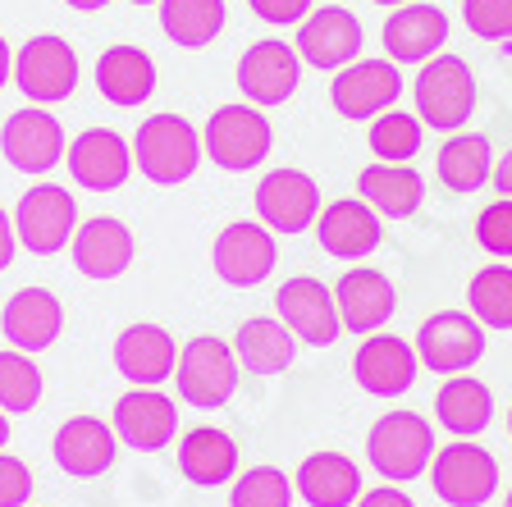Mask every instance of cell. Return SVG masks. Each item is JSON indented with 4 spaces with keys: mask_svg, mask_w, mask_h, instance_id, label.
I'll return each instance as SVG.
<instances>
[{
    "mask_svg": "<svg viewBox=\"0 0 512 507\" xmlns=\"http://www.w3.org/2000/svg\"><path fill=\"white\" fill-rule=\"evenodd\" d=\"M238 439L234 434L215 430V425H197V430L183 434L179 444V471L188 485L197 489H220V485H234L238 480Z\"/></svg>",
    "mask_w": 512,
    "mask_h": 507,
    "instance_id": "27",
    "label": "cell"
},
{
    "mask_svg": "<svg viewBox=\"0 0 512 507\" xmlns=\"http://www.w3.org/2000/svg\"><path fill=\"white\" fill-rule=\"evenodd\" d=\"M357 197L371 206L380 220H412L426 206V183L412 165H380L357 174Z\"/></svg>",
    "mask_w": 512,
    "mask_h": 507,
    "instance_id": "29",
    "label": "cell"
},
{
    "mask_svg": "<svg viewBox=\"0 0 512 507\" xmlns=\"http://www.w3.org/2000/svg\"><path fill=\"white\" fill-rule=\"evenodd\" d=\"M357 507H416V503L398 485H380V489H366V494L357 498Z\"/></svg>",
    "mask_w": 512,
    "mask_h": 507,
    "instance_id": "43",
    "label": "cell"
},
{
    "mask_svg": "<svg viewBox=\"0 0 512 507\" xmlns=\"http://www.w3.org/2000/svg\"><path fill=\"white\" fill-rule=\"evenodd\" d=\"M69 10H78V14H96V10H106L110 0H64Z\"/></svg>",
    "mask_w": 512,
    "mask_h": 507,
    "instance_id": "47",
    "label": "cell"
},
{
    "mask_svg": "<svg viewBox=\"0 0 512 507\" xmlns=\"http://www.w3.org/2000/svg\"><path fill=\"white\" fill-rule=\"evenodd\" d=\"M115 366L133 389H160L165 380H174L179 343L160 325H128L115 338Z\"/></svg>",
    "mask_w": 512,
    "mask_h": 507,
    "instance_id": "24",
    "label": "cell"
},
{
    "mask_svg": "<svg viewBox=\"0 0 512 507\" xmlns=\"http://www.w3.org/2000/svg\"><path fill=\"white\" fill-rule=\"evenodd\" d=\"M229 23V5L224 0H160V28L174 46L183 51H202Z\"/></svg>",
    "mask_w": 512,
    "mask_h": 507,
    "instance_id": "34",
    "label": "cell"
},
{
    "mask_svg": "<svg viewBox=\"0 0 512 507\" xmlns=\"http://www.w3.org/2000/svg\"><path fill=\"white\" fill-rule=\"evenodd\" d=\"M476 243L490 256H499V261L512 256V197L490 201V206L476 215Z\"/></svg>",
    "mask_w": 512,
    "mask_h": 507,
    "instance_id": "40",
    "label": "cell"
},
{
    "mask_svg": "<svg viewBox=\"0 0 512 507\" xmlns=\"http://www.w3.org/2000/svg\"><path fill=\"white\" fill-rule=\"evenodd\" d=\"M435 421L444 425L453 439H480V434L494 425L490 384L471 380V375H453V380L435 393Z\"/></svg>",
    "mask_w": 512,
    "mask_h": 507,
    "instance_id": "32",
    "label": "cell"
},
{
    "mask_svg": "<svg viewBox=\"0 0 512 507\" xmlns=\"http://www.w3.org/2000/svg\"><path fill=\"white\" fill-rule=\"evenodd\" d=\"M316 238L325 247V256H334V261H366L384 243V220L362 197L330 201L316 220Z\"/></svg>",
    "mask_w": 512,
    "mask_h": 507,
    "instance_id": "22",
    "label": "cell"
},
{
    "mask_svg": "<svg viewBox=\"0 0 512 507\" xmlns=\"http://www.w3.org/2000/svg\"><path fill=\"white\" fill-rule=\"evenodd\" d=\"M403 96V74H398L394 60H352L348 69L334 74L330 101L343 119L352 124H366V119H380L384 110L398 106Z\"/></svg>",
    "mask_w": 512,
    "mask_h": 507,
    "instance_id": "14",
    "label": "cell"
},
{
    "mask_svg": "<svg viewBox=\"0 0 512 507\" xmlns=\"http://www.w3.org/2000/svg\"><path fill=\"white\" fill-rule=\"evenodd\" d=\"M426 476L444 507H485L499 494V457L476 439H453L435 453Z\"/></svg>",
    "mask_w": 512,
    "mask_h": 507,
    "instance_id": "5",
    "label": "cell"
},
{
    "mask_svg": "<svg viewBox=\"0 0 512 507\" xmlns=\"http://www.w3.org/2000/svg\"><path fill=\"white\" fill-rule=\"evenodd\" d=\"M293 352H298V338L279 325V316H252L243 320V329L234 334V357L247 375L256 380H275L293 366Z\"/></svg>",
    "mask_w": 512,
    "mask_h": 507,
    "instance_id": "31",
    "label": "cell"
},
{
    "mask_svg": "<svg viewBox=\"0 0 512 507\" xmlns=\"http://www.w3.org/2000/svg\"><path fill=\"white\" fill-rule=\"evenodd\" d=\"M421 375V357L398 334H371L352 357V380L371 398H403Z\"/></svg>",
    "mask_w": 512,
    "mask_h": 507,
    "instance_id": "16",
    "label": "cell"
},
{
    "mask_svg": "<svg viewBox=\"0 0 512 507\" xmlns=\"http://www.w3.org/2000/svg\"><path fill=\"white\" fill-rule=\"evenodd\" d=\"M293 489L307 507H357L362 489V466L348 453H311L293 476Z\"/></svg>",
    "mask_w": 512,
    "mask_h": 507,
    "instance_id": "28",
    "label": "cell"
},
{
    "mask_svg": "<svg viewBox=\"0 0 512 507\" xmlns=\"http://www.w3.org/2000/svg\"><path fill=\"white\" fill-rule=\"evenodd\" d=\"M51 457L64 476L74 480H96L106 476L119 457V434L101 416H69L51 439Z\"/></svg>",
    "mask_w": 512,
    "mask_h": 507,
    "instance_id": "18",
    "label": "cell"
},
{
    "mask_svg": "<svg viewBox=\"0 0 512 507\" xmlns=\"http://www.w3.org/2000/svg\"><path fill=\"white\" fill-rule=\"evenodd\" d=\"M174 384L179 398L197 412H220L224 402L238 393L243 384V366L234 357V343L211 334H197L179 348V366H174Z\"/></svg>",
    "mask_w": 512,
    "mask_h": 507,
    "instance_id": "3",
    "label": "cell"
},
{
    "mask_svg": "<svg viewBox=\"0 0 512 507\" xmlns=\"http://www.w3.org/2000/svg\"><path fill=\"white\" fill-rule=\"evenodd\" d=\"M439 183H444L453 197H471V192L490 188L494 179V151H490V138L480 133H453V138L439 147Z\"/></svg>",
    "mask_w": 512,
    "mask_h": 507,
    "instance_id": "33",
    "label": "cell"
},
{
    "mask_svg": "<svg viewBox=\"0 0 512 507\" xmlns=\"http://www.w3.org/2000/svg\"><path fill=\"white\" fill-rule=\"evenodd\" d=\"M202 147L224 174H247L275 151V128L256 106H220L206 119Z\"/></svg>",
    "mask_w": 512,
    "mask_h": 507,
    "instance_id": "7",
    "label": "cell"
},
{
    "mask_svg": "<svg viewBox=\"0 0 512 507\" xmlns=\"http://www.w3.org/2000/svg\"><path fill=\"white\" fill-rule=\"evenodd\" d=\"M14 252H19V233H14V215L0 211V275L14 265Z\"/></svg>",
    "mask_w": 512,
    "mask_h": 507,
    "instance_id": "44",
    "label": "cell"
},
{
    "mask_svg": "<svg viewBox=\"0 0 512 507\" xmlns=\"http://www.w3.org/2000/svg\"><path fill=\"white\" fill-rule=\"evenodd\" d=\"M384 55L394 64H426L435 55H444L448 42V14L435 5H398L389 19H384Z\"/></svg>",
    "mask_w": 512,
    "mask_h": 507,
    "instance_id": "25",
    "label": "cell"
},
{
    "mask_svg": "<svg viewBox=\"0 0 512 507\" xmlns=\"http://www.w3.org/2000/svg\"><path fill=\"white\" fill-rule=\"evenodd\" d=\"M508 434H512V412H508Z\"/></svg>",
    "mask_w": 512,
    "mask_h": 507,
    "instance_id": "52",
    "label": "cell"
},
{
    "mask_svg": "<svg viewBox=\"0 0 512 507\" xmlns=\"http://www.w3.org/2000/svg\"><path fill=\"white\" fill-rule=\"evenodd\" d=\"M14 83L32 106H60L78 92V55L64 37H32L14 55Z\"/></svg>",
    "mask_w": 512,
    "mask_h": 507,
    "instance_id": "10",
    "label": "cell"
},
{
    "mask_svg": "<svg viewBox=\"0 0 512 507\" xmlns=\"http://www.w3.org/2000/svg\"><path fill=\"white\" fill-rule=\"evenodd\" d=\"M229 507H293V480L279 466H252L234 480Z\"/></svg>",
    "mask_w": 512,
    "mask_h": 507,
    "instance_id": "38",
    "label": "cell"
},
{
    "mask_svg": "<svg viewBox=\"0 0 512 507\" xmlns=\"http://www.w3.org/2000/svg\"><path fill=\"white\" fill-rule=\"evenodd\" d=\"M247 10L261 23H270V28H293V23H302L316 10V0H247Z\"/></svg>",
    "mask_w": 512,
    "mask_h": 507,
    "instance_id": "42",
    "label": "cell"
},
{
    "mask_svg": "<svg viewBox=\"0 0 512 507\" xmlns=\"http://www.w3.org/2000/svg\"><path fill=\"white\" fill-rule=\"evenodd\" d=\"M334 302H339L343 334H357V338L380 334L398 311L394 284H389V275L375 270V265H352L348 275L334 284Z\"/></svg>",
    "mask_w": 512,
    "mask_h": 507,
    "instance_id": "17",
    "label": "cell"
},
{
    "mask_svg": "<svg viewBox=\"0 0 512 507\" xmlns=\"http://www.w3.org/2000/svg\"><path fill=\"white\" fill-rule=\"evenodd\" d=\"M426 147V124L407 110H384L380 119H371V156L380 165H407L421 156Z\"/></svg>",
    "mask_w": 512,
    "mask_h": 507,
    "instance_id": "36",
    "label": "cell"
},
{
    "mask_svg": "<svg viewBox=\"0 0 512 507\" xmlns=\"http://www.w3.org/2000/svg\"><path fill=\"white\" fill-rule=\"evenodd\" d=\"M32 498V471L19 457L0 453V507H28Z\"/></svg>",
    "mask_w": 512,
    "mask_h": 507,
    "instance_id": "41",
    "label": "cell"
},
{
    "mask_svg": "<svg viewBox=\"0 0 512 507\" xmlns=\"http://www.w3.org/2000/svg\"><path fill=\"white\" fill-rule=\"evenodd\" d=\"M298 55H302V64L325 69V74L348 69L362 55V23H357V14L343 10V5L311 10L298 28Z\"/></svg>",
    "mask_w": 512,
    "mask_h": 507,
    "instance_id": "19",
    "label": "cell"
},
{
    "mask_svg": "<svg viewBox=\"0 0 512 507\" xmlns=\"http://www.w3.org/2000/svg\"><path fill=\"white\" fill-rule=\"evenodd\" d=\"M14 233H19V247H28L32 256H60L78 233L74 192L60 188V183L28 188L19 201V211H14Z\"/></svg>",
    "mask_w": 512,
    "mask_h": 507,
    "instance_id": "8",
    "label": "cell"
},
{
    "mask_svg": "<svg viewBox=\"0 0 512 507\" xmlns=\"http://www.w3.org/2000/svg\"><path fill=\"white\" fill-rule=\"evenodd\" d=\"M503 507H512V489H508V498H503Z\"/></svg>",
    "mask_w": 512,
    "mask_h": 507,
    "instance_id": "50",
    "label": "cell"
},
{
    "mask_svg": "<svg viewBox=\"0 0 512 507\" xmlns=\"http://www.w3.org/2000/svg\"><path fill=\"white\" fill-rule=\"evenodd\" d=\"M46 393V380H42V366L28 357V352L10 348L0 352V412L5 416H23L32 412Z\"/></svg>",
    "mask_w": 512,
    "mask_h": 507,
    "instance_id": "37",
    "label": "cell"
},
{
    "mask_svg": "<svg viewBox=\"0 0 512 507\" xmlns=\"http://www.w3.org/2000/svg\"><path fill=\"white\" fill-rule=\"evenodd\" d=\"M416 119L435 133H462L476 115V74L458 55H435L416 74Z\"/></svg>",
    "mask_w": 512,
    "mask_h": 507,
    "instance_id": "4",
    "label": "cell"
},
{
    "mask_svg": "<svg viewBox=\"0 0 512 507\" xmlns=\"http://www.w3.org/2000/svg\"><path fill=\"white\" fill-rule=\"evenodd\" d=\"M275 316L302 348H334L343 338L339 302H334L330 288L311 275H298V279H288V284H279Z\"/></svg>",
    "mask_w": 512,
    "mask_h": 507,
    "instance_id": "9",
    "label": "cell"
},
{
    "mask_svg": "<svg viewBox=\"0 0 512 507\" xmlns=\"http://www.w3.org/2000/svg\"><path fill=\"white\" fill-rule=\"evenodd\" d=\"M96 87H101V96L119 110L147 106L151 92H156V64H151V55L138 51V46H110V51L96 60Z\"/></svg>",
    "mask_w": 512,
    "mask_h": 507,
    "instance_id": "30",
    "label": "cell"
},
{
    "mask_svg": "<svg viewBox=\"0 0 512 507\" xmlns=\"http://www.w3.org/2000/svg\"><path fill=\"white\" fill-rule=\"evenodd\" d=\"M133 5H156V0H133Z\"/></svg>",
    "mask_w": 512,
    "mask_h": 507,
    "instance_id": "51",
    "label": "cell"
},
{
    "mask_svg": "<svg viewBox=\"0 0 512 507\" xmlns=\"http://www.w3.org/2000/svg\"><path fill=\"white\" fill-rule=\"evenodd\" d=\"M490 188H499V197H512V147L503 151L499 160H494V179Z\"/></svg>",
    "mask_w": 512,
    "mask_h": 507,
    "instance_id": "45",
    "label": "cell"
},
{
    "mask_svg": "<svg viewBox=\"0 0 512 507\" xmlns=\"http://www.w3.org/2000/svg\"><path fill=\"white\" fill-rule=\"evenodd\" d=\"M115 434L133 453H165L179 439V402L160 389H128L115 402Z\"/></svg>",
    "mask_w": 512,
    "mask_h": 507,
    "instance_id": "20",
    "label": "cell"
},
{
    "mask_svg": "<svg viewBox=\"0 0 512 507\" xmlns=\"http://www.w3.org/2000/svg\"><path fill=\"white\" fill-rule=\"evenodd\" d=\"M64 165H69L74 183H83L87 192H119L128 183V174L138 169L133 165V147L119 138L115 128H87V133H78Z\"/></svg>",
    "mask_w": 512,
    "mask_h": 507,
    "instance_id": "21",
    "label": "cell"
},
{
    "mask_svg": "<svg viewBox=\"0 0 512 507\" xmlns=\"http://www.w3.org/2000/svg\"><path fill=\"white\" fill-rule=\"evenodd\" d=\"M375 5H384V10H398V5H412V0H375Z\"/></svg>",
    "mask_w": 512,
    "mask_h": 507,
    "instance_id": "49",
    "label": "cell"
},
{
    "mask_svg": "<svg viewBox=\"0 0 512 507\" xmlns=\"http://www.w3.org/2000/svg\"><path fill=\"white\" fill-rule=\"evenodd\" d=\"M10 78H14V55H10V46H5V37H0V92L10 87Z\"/></svg>",
    "mask_w": 512,
    "mask_h": 507,
    "instance_id": "46",
    "label": "cell"
},
{
    "mask_svg": "<svg viewBox=\"0 0 512 507\" xmlns=\"http://www.w3.org/2000/svg\"><path fill=\"white\" fill-rule=\"evenodd\" d=\"M435 430L421 412H384L366 434L371 471L384 476V485H412L435 462Z\"/></svg>",
    "mask_w": 512,
    "mask_h": 507,
    "instance_id": "1",
    "label": "cell"
},
{
    "mask_svg": "<svg viewBox=\"0 0 512 507\" xmlns=\"http://www.w3.org/2000/svg\"><path fill=\"white\" fill-rule=\"evenodd\" d=\"M416 357H421V370H435L444 380L453 375H471L485 348H490V329L480 325L471 311H435L426 316V325L416 329Z\"/></svg>",
    "mask_w": 512,
    "mask_h": 507,
    "instance_id": "6",
    "label": "cell"
},
{
    "mask_svg": "<svg viewBox=\"0 0 512 507\" xmlns=\"http://www.w3.org/2000/svg\"><path fill=\"white\" fill-rule=\"evenodd\" d=\"M462 23L480 42H512V0H462Z\"/></svg>",
    "mask_w": 512,
    "mask_h": 507,
    "instance_id": "39",
    "label": "cell"
},
{
    "mask_svg": "<svg viewBox=\"0 0 512 507\" xmlns=\"http://www.w3.org/2000/svg\"><path fill=\"white\" fill-rule=\"evenodd\" d=\"M211 265H215V275H220V284H229V288L266 284L279 265L275 233L261 220L229 224V229H220V238H215V247H211Z\"/></svg>",
    "mask_w": 512,
    "mask_h": 507,
    "instance_id": "11",
    "label": "cell"
},
{
    "mask_svg": "<svg viewBox=\"0 0 512 507\" xmlns=\"http://www.w3.org/2000/svg\"><path fill=\"white\" fill-rule=\"evenodd\" d=\"M0 151H5L10 169L37 179V174H51V169L69 156V142H64L60 119L32 106V110H14V115L5 119V128H0Z\"/></svg>",
    "mask_w": 512,
    "mask_h": 507,
    "instance_id": "15",
    "label": "cell"
},
{
    "mask_svg": "<svg viewBox=\"0 0 512 507\" xmlns=\"http://www.w3.org/2000/svg\"><path fill=\"white\" fill-rule=\"evenodd\" d=\"M320 188L302 169H270L266 179L256 183V215L270 233L298 238V233L316 229L320 220Z\"/></svg>",
    "mask_w": 512,
    "mask_h": 507,
    "instance_id": "12",
    "label": "cell"
},
{
    "mask_svg": "<svg viewBox=\"0 0 512 507\" xmlns=\"http://www.w3.org/2000/svg\"><path fill=\"white\" fill-rule=\"evenodd\" d=\"M202 133L183 115H151L142 119L138 138H133V165L147 174L156 188H179L202 165Z\"/></svg>",
    "mask_w": 512,
    "mask_h": 507,
    "instance_id": "2",
    "label": "cell"
},
{
    "mask_svg": "<svg viewBox=\"0 0 512 507\" xmlns=\"http://www.w3.org/2000/svg\"><path fill=\"white\" fill-rule=\"evenodd\" d=\"M138 256V243H133V229L124 220H87L78 224L74 233V265L83 279H96V284H110V279L128 275V265Z\"/></svg>",
    "mask_w": 512,
    "mask_h": 507,
    "instance_id": "26",
    "label": "cell"
},
{
    "mask_svg": "<svg viewBox=\"0 0 512 507\" xmlns=\"http://www.w3.org/2000/svg\"><path fill=\"white\" fill-rule=\"evenodd\" d=\"M467 307L485 329H512V265L494 261L467 284Z\"/></svg>",
    "mask_w": 512,
    "mask_h": 507,
    "instance_id": "35",
    "label": "cell"
},
{
    "mask_svg": "<svg viewBox=\"0 0 512 507\" xmlns=\"http://www.w3.org/2000/svg\"><path fill=\"white\" fill-rule=\"evenodd\" d=\"M0 329L19 352L37 357V352L55 348L64 334V307L60 297L46 293V288H19V293L5 302L0 311Z\"/></svg>",
    "mask_w": 512,
    "mask_h": 507,
    "instance_id": "23",
    "label": "cell"
},
{
    "mask_svg": "<svg viewBox=\"0 0 512 507\" xmlns=\"http://www.w3.org/2000/svg\"><path fill=\"white\" fill-rule=\"evenodd\" d=\"M5 444H10V416L0 412V453H5Z\"/></svg>",
    "mask_w": 512,
    "mask_h": 507,
    "instance_id": "48",
    "label": "cell"
},
{
    "mask_svg": "<svg viewBox=\"0 0 512 507\" xmlns=\"http://www.w3.org/2000/svg\"><path fill=\"white\" fill-rule=\"evenodd\" d=\"M298 83H302V55L288 42H275V37L247 46L243 60H238V92L256 110H275L284 101H293Z\"/></svg>",
    "mask_w": 512,
    "mask_h": 507,
    "instance_id": "13",
    "label": "cell"
}]
</instances>
